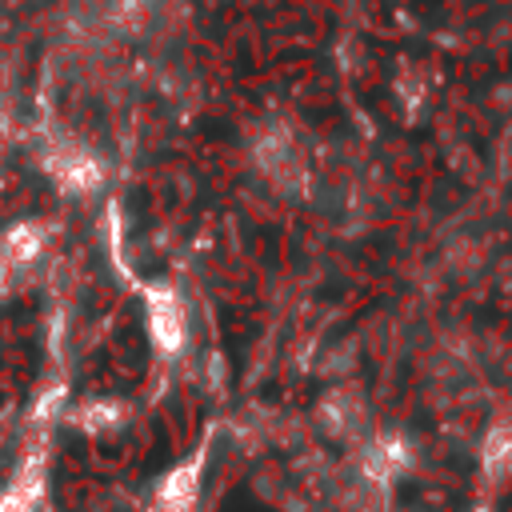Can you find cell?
Wrapping results in <instances>:
<instances>
[{"mask_svg": "<svg viewBox=\"0 0 512 512\" xmlns=\"http://www.w3.org/2000/svg\"><path fill=\"white\" fill-rule=\"evenodd\" d=\"M256 164L280 188H296L304 180V164H300V152H296V144H292L288 132H272V128L260 132V140H256Z\"/></svg>", "mask_w": 512, "mask_h": 512, "instance_id": "6da1fadb", "label": "cell"}, {"mask_svg": "<svg viewBox=\"0 0 512 512\" xmlns=\"http://www.w3.org/2000/svg\"><path fill=\"white\" fill-rule=\"evenodd\" d=\"M56 172H60V180L72 184V188H88V184L100 180L96 160H92L88 152H76V148H64V152L56 156Z\"/></svg>", "mask_w": 512, "mask_h": 512, "instance_id": "7a4b0ae2", "label": "cell"}]
</instances>
